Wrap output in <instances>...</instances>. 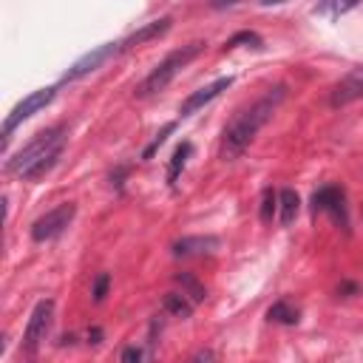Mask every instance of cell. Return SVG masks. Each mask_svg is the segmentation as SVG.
<instances>
[{
	"label": "cell",
	"mask_w": 363,
	"mask_h": 363,
	"mask_svg": "<svg viewBox=\"0 0 363 363\" xmlns=\"http://www.w3.org/2000/svg\"><path fill=\"white\" fill-rule=\"evenodd\" d=\"M284 97H286V88H284V86H275V88H270L264 97H258L253 105L242 108V111L230 119V125H227L225 133H222V148H219V157H222L225 162L239 159V157L250 148L253 139L258 136V131L270 122V117L275 114V108L284 103Z\"/></svg>",
	"instance_id": "6da1fadb"
},
{
	"label": "cell",
	"mask_w": 363,
	"mask_h": 363,
	"mask_svg": "<svg viewBox=\"0 0 363 363\" xmlns=\"http://www.w3.org/2000/svg\"><path fill=\"white\" fill-rule=\"evenodd\" d=\"M65 139H68V131L62 125H54V128H46L40 131L26 148H20L15 154V159H9L6 171L20 176V179H43L60 159L62 148H65Z\"/></svg>",
	"instance_id": "7a4b0ae2"
},
{
	"label": "cell",
	"mask_w": 363,
	"mask_h": 363,
	"mask_svg": "<svg viewBox=\"0 0 363 363\" xmlns=\"http://www.w3.org/2000/svg\"><path fill=\"white\" fill-rule=\"evenodd\" d=\"M202 51H204V40H193V43H187V46H182V48H176V51H171V54L151 71V74L142 80V86L136 88V97H151V94L165 91L168 83L179 74V71H182L187 62H193Z\"/></svg>",
	"instance_id": "3957f363"
},
{
	"label": "cell",
	"mask_w": 363,
	"mask_h": 363,
	"mask_svg": "<svg viewBox=\"0 0 363 363\" xmlns=\"http://www.w3.org/2000/svg\"><path fill=\"white\" fill-rule=\"evenodd\" d=\"M74 213H77V207L71 204V202H65V204L48 210L46 216H40V219L32 225V239H34V242H51V239L62 236L65 227L74 222Z\"/></svg>",
	"instance_id": "277c9868"
},
{
	"label": "cell",
	"mask_w": 363,
	"mask_h": 363,
	"mask_svg": "<svg viewBox=\"0 0 363 363\" xmlns=\"http://www.w3.org/2000/svg\"><path fill=\"white\" fill-rule=\"evenodd\" d=\"M54 94H57V88H40V91L29 94L23 103H18V105H15V111H12V114L6 117V122H4V142H9L12 131H15L23 119H29V117H34L37 111H43V108L54 100Z\"/></svg>",
	"instance_id": "5b68a950"
},
{
	"label": "cell",
	"mask_w": 363,
	"mask_h": 363,
	"mask_svg": "<svg viewBox=\"0 0 363 363\" xmlns=\"http://www.w3.org/2000/svg\"><path fill=\"white\" fill-rule=\"evenodd\" d=\"M312 213H329L335 225H341L343 230L349 227V216H346V196L341 187L335 185H324L321 190H315L312 196Z\"/></svg>",
	"instance_id": "8992f818"
},
{
	"label": "cell",
	"mask_w": 363,
	"mask_h": 363,
	"mask_svg": "<svg viewBox=\"0 0 363 363\" xmlns=\"http://www.w3.org/2000/svg\"><path fill=\"white\" fill-rule=\"evenodd\" d=\"M51 315H54V301L46 298L34 307L32 318H29V326H26V335H23V346L29 352H34L40 346V341H46L48 335V326H51Z\"/></svg>",
	"instance_id": "52a82bcc"
},
{
	"label": "cell",
	"mask_w": 363,
	"mask_h": 363,
	"mask_svg": "<svg viewBox=\"0 0 363 363\" xmlns=\"http://www.w3.org/2000/svg\"><path fill=\"white\" fill-rule=\"evenodd\" d=\"M119 51V43H105V46H97L94 51H88L86 57H80L74 65H71L65 74H62V83H74V80H83L86 74H91V71H97L108 57H114Z\"/></svg>",
	"instance_id": "ba28073f"
},
{
	"label": "cell",
	"mask_w": 363,
	"mask_h": 363,
	"mask_svg": "<svg viewBox=\"0 0 363 363\" xmlns=\"http://www.w3.org/2000/svg\"><path fill=\"white\" fill-rule=\"evenodd\" d=\"M357 100H363V65L352 68L349 74H343L335 83V88L329 94V105L332 108H343V105L357 103Z\"/></svg>",
	"instance_id": "9c48e42d"
},
{
	"label": "cell",
	"mask_w": 363,
	"mask_h": 363,
	"mask_svg": "<svg viewBox=\"0 0 363 363\" xmlns=\"http://www.w3.org/2000/svg\"><path fill=\"white\" fill-rule=\"evenodd\" d=\"M233 86V77H219L216 83H210V86H204V88H199V91H193L182 105H179V114L182 117H190V114H196L202 105H207L210 100H216L225 88H230Z\"/></svg>",
	"instance_id": "30bf717a"
},
{
	"label": "cell",
	"mask_w": 363,
	"mask_h": 363,
	"mask_svg": "<svg viewBox=\"0 0 363 363\" xmlns=\"http://www.w3.org/2000/svg\"><path fill=\"white\" fill-rule=\"evenodd\" d=\"M171 18H159V20H154V23H145L142 29H136L133 34H128L122 43H119V51H128V48H136V46H142V43H148V40H157V37H162L168 29H171Z\"/></svg>",
	"instance_id": "8fae6325"
},
{
	"label": "cell",
	"mask_w": 363,
	"mask_h": 363,
	"mask_svg": "<svg viewBox=\"0 0 363 363\" xmlns=\"http://www.w3.org/2000/svg\"><path fill=\"white\" fill-rule=\"evenodd\" d=\"M219 247V239L216 236H185L173 244V256L179 258H190V256H204V253H213Z\"/></svg>",
	"instance_id": "7c38bea8"
},
{
	"label": "cell",
	"mask_w": 363,
	"mask_h": 363,
	"mask_svg": "<svg viewBox=\"0 0 363 363\" xmlns=\"http://www.w3.org/2000/svg\"><path fill=\"white\" fill-rule=\"evenodd\" d=\"M298 204H301V199H298V193L293 190V187H284L281 193H278V210H281V225L286 227V225H293L296 222V216H298Z\"/></svg>",
	"instance_id": "4fadbf2b"
},
{
	"label": "cell",
	"mask_w": 363,
	"mask_h": 363,
	"mask_svg": "<svg viewBox=\"0 0 363 363\" xmlns=\"http://www.w3.org/2000/svg\"><path fill=\"white\" fill-rule=\"evenodd\" d=\"M267 318L272 321V324H284V326H296L298 321H301V312H298V307H293L289 301H275L270 310H267Z\"/></svg>",
	"instance_id": "5bb4252c"
},
{
	"label": "cell",
	"mask_w": 363,
	"mask_h": 363,
	"mask_svg": "<svg viewBox=\"0 0 363 363\" xmlns=\"http://www.w3.org/2000/svg\"><path fill=\"white\" fill-rule=\"evenodd\" d=\"M176 284L182 286V296H187L193 304H202L204 298H207V289H204V284H199L190 272H179L176 275Z\"/></svg>",
	"instance_id": "9a60e30c"
},
{
	"label": "cell",
	"mask_w": 363,
	"mask_h": 363,
	"mask_svg": "<svg viewBox=\"0 0 363 363\" xmlns=\"http://www.w3.org/2000/svg\"><path fill=\"white\" fill-rule=\"evenodd\" d=\"M162 307H165V312L173 315V318H190V315H193V301H187V298L179 296V293H168V296L162 298Z\"/></svg>",
	"instance_id": "2e32d148"
},
{
	"label": "cell",
	"mask_w": 363,
	"mask_h": 363,
	"mask_svg": "<svg viewBox=\"0 0 363 363\" xmlns=\"http://www.w3.org/2000/svg\"><path fill=\"white\" fill-rule=\"evenodd\" d=\"M190 154H193V145H190V142H182L179 148L173 151V159H171V165H168V182H171V185H173V182L179 179V173L185 171Z\"/></svg>",
	"instance_id": "e0dca14e"
},
{
	"label": "cell",
	"mask_w": 363,
	"mask_h": 363,
	"mask_svg": "<svg viewBox=\"0 0 363 363\" xmlns=\"http://www.w3.org/2000/svg\"><path fill=\"white\" fill-rule=\"evenodd\" d=\"M239 46H250V48H264V40L256 34V32H236L227 43H225V51H233Z\"/></svg>",
	"instance_id": "ac0fdd59"
},
{
	"label": "cell",
	"mask_w": 363,
	"mask_h": 363,
	"mask_svg": "<svg viewBox=\"0 0 363 363\" xmlns=\"http://www.w3.org/2000/svg\"><path fill=\"white\" fill-rule=\"evenodd\" d=\"M173 131H176V122H168V125H165V128H162V131H159V133H157V136L151 139V145H148V148L142 151V159L148 162V159H151V157H154V154H157V151L162 148V145H165V139H168V136H171Z\"/></svg>",
	"instance_id": "d6986e66"
},
{
	"label": "cell",
	"mask_w": 363,
	"mask_h": 363,
	"mask_svg": "<svg viewBox=\"0 0 363 363\" xmlns=\"http://www.w3.org/2000/svg\"><path fill=\"white\" fill-rule=\"evenodd\" d=\"M275 210H278V193H272V187H267L264 196H261V222H264V225L272 222Z\"/></svg>",
	"instance_id": "ffe728a7"
},
{
	"label": "cell",
	"mask_w": 363,
	"mask_h": 363,
	"mask_svg": "<svg viewBox=\"0 0 363 363\" xmlns=\"http://www.w3.org/2000/svg\"><path fill=\"white\" fill-rule=\"evenodd\" d=\"M355 9V4H318L312 12L315 15H329V18H341V15H346V12H352Z\"/></svg>",
	"instance_id": "44dd1931"
},
{
	"label": "cell",
	"mask_w": 363,
	"mask_h": 363,
	"mask_svg": "<svg viewBox=\"0 0 363 363\" xmlns=\"http://www.w3.org/2000/svg\"><path fill=\"white\" fill-rule=\"evenodd\" d=\"M108 286H111V275H108V272H100L97 281H94V286H91L94 301H103V298L108 296Z\"/></svg>",
	"instance_id": "7402d4cb"
},
{
	"label": "cell",
	"mask_w": 363,
	"mask_h": 363,
	"mask_svg": "<svg viewBox=\"0 0 363 363\" xmlns=\"http://www.w3.org/2000/svg\"><path fill=\"white\" fill-rule=\"evenodd\" d=\"M119 363H142V349H139V346H128V349H122Z\"/></svg>",
	"instance_id": "603a6c76"
},
{
	"label": "cell",
	"mask_w": 363,
	"mask_h": 363,
	"mask_svg": "<svg viewBox=\"0 0 363 363\" xmlns=\"http://www.w3.org/2000/svg\"><path fill=\"white\" fill-rule=\"evenodd\" d=\"M338 296H360V284H352V281H343L341 286H338Z\"/></svg>",
	"instance_id": "cb8c5ba5"
},
{
	"label": "cell",
	"mask_w": 363,
	"mask_h": 363,
	"mask_svg": "<svg viewBox=\"0 0 363 363\" xmlns=\"http://www.w3.org/2000/svg\"><path fill=\"white\" fill-rule=\"evenodd\" d=\"M216 360V355H213V349H204V352H199L196 357H190L187 363H213Z\"/></svg>",
	"instance_id": "d4e9b609"
},
{
	"label": "cell",
	"mask_w": 363,
	"mask_h": 363,
	"mask_svg": "<svg viewBox=\"0 0 363 363\" xmlns=\"http://www.w3.org/2000/svg\"><path fill=\"white\" fill-rule=\"evenodd\" d=\"M100 338H103V329H100V326L88 329V341H91V343H100Z\"/></svg>",
	"instance_id": "484cf974"
}]
</instances>
